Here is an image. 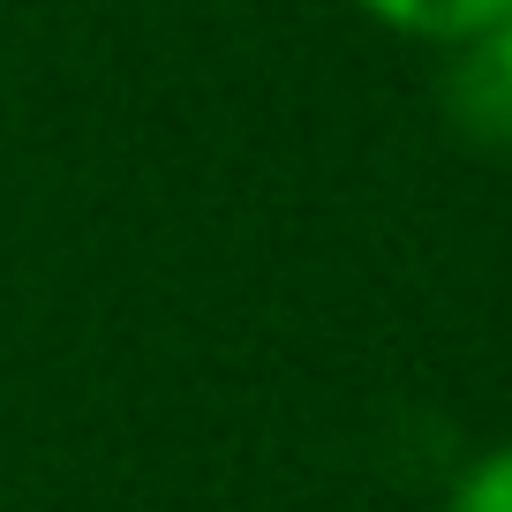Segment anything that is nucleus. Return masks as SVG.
I'll use <instances>...</instances> for the list:
<instances>
[{
	"mask_svg": "<svg viewBox=\"0 0 512 512\" xmlns=\"http://www.w3.org/2000/svg\"><path fill=\"white\" fill-rule=\"evenodd\" d=\"M445 113L467 144L512 151V16H497L490 31H475L467 46H452L445 68Z\"/></svg>",
	"mask_w": 512,
	"mask_h": 512,
	"instance_id": "1",
	"label": "nucleus"
},
{
	"mask_svg": "<svg viewBox=\"0 0 512 512\" xmlns=\"http://www.w3.org/2000/svg\"><path fill=\"white\" fill-rule=\"evenodd\" d=\"M369 23L422 46H467L475 31H490L497 16H512V0H354Z\"/></svg>",
	"mask_w": 512,
	"mask_h": 512,
	"instance_id": "2",
	"label": "nucleus"
},
{
	"mask_svg": "<svg viewBox=\"0 0 512 512\" xmlns=\"http://www.w3.org/2000/svg\"><path fill=\"white\" fill-rule=\"evenodd\" d=\"M445 512H512V445L482 452V460L467 467L460 482H452Z\"/></svg>",
	"mask_w": 512,
	"mask_h": 512,
	"instance_id": "3",
	"label": "nucleus"
}]
</instances>
